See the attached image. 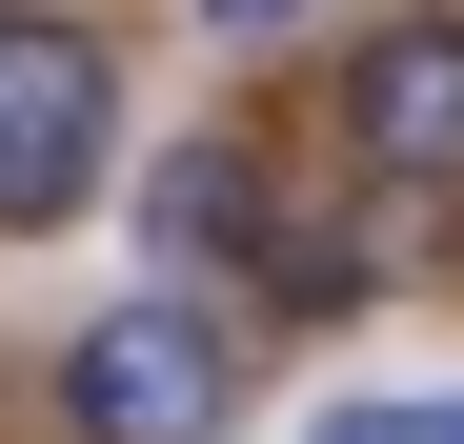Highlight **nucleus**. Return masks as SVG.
<instances>
[{
  "label": "nucleus",
  "instance_id": "1",
  "mask_svg": "<svg viewBox=\"0 0 464 444\" xmlns=\"http://www.w3.org/2000/svg\"><path fill=\"white\" fill-rule=\"evenodd\" d=\"M61 404H82V444H222L243 363H222V323H202V304H121V323H82Z\"/></svg>",
  "mask_w": 464,
  "mask_h": 444
},
{
  "label": "nucleus",
  "instance_id": "2",
  "mask_svg": "<svg viewBox=\"0 0 464 444\" xmlns=\"http://www.w3.org/2000/svg\"><path fill=\"white\" fill-rule=\"evenodd\" d=\"M102 82H121V61L82 21L0 0V222H61V202L102 182Z\"/></svg>",
  "mask_w": 464,
  "mask_h": 444
},
{
  "label": "nucleus",
  "instance_id": "3",
  "mask_svg": "<svg viewBox=\"0 0 464 444\" xmlns=\"http://www.w3.org/2000/svg\"><path fill=\"white\" fill-rule=\"evenodd\" d=\"M343 141H363V182H464V21H383L363 41V82H343Z\"/></svg>",
  "mask_w": 464,
  "mask_h": 444
},
{
  "label": "nucleus",
  "instance_id": "4",
  "mask_svg": "<svg viewBox=\"0 0 464 444\" xmlns=\"http://www.w3.org/2000/svg\"><path fill=\"white\" fill-rule=\"evenodd\" d=\"M141 243H182V263H222V243H243V141H182V162L141 182Z\"/></svg>",
  "mask_w": 464,
  "mask_h": 444
},
{
  "label": "nucleus",
  "instance_id": "5",
  "mask_svg": "<svg viewBox=\"0 0 464 444\" xmlns=\"http://www.w3.org/2000/svg\"><path fill=\"white\" fill-rule=\"evenodd\" d=\"M324 444H464V404H343Z\"/></svg>",
  "mask_w": 464,
  "mask_h": 444
},
{
  "label": "nucleus",
  "instance_id": "6",
  "mask_svg": "<svg viewBox=\"0 0 464 444\" xmlns=\"http://www.w3.org/2000/svg\"><path fill=\"white\" fill-rule=\"evenodd\" d=\"M222 21H243V41H263V21H303V0H222Z\"/></svg>",
  "mask_w": 464,
  "mask_h": 444
}]
</instances>
